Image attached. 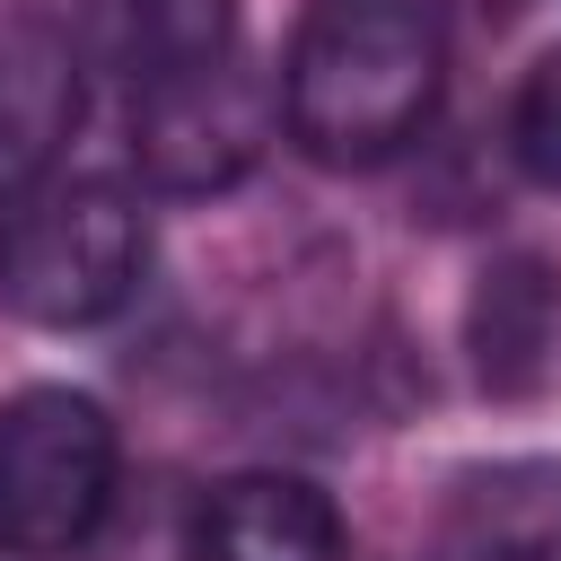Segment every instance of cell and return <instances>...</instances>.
Returning <instances> with one entry per match:
<instances>
[{"instance_id": "obj_1", "label": "cell", "mask_w": 561, "mask_h": 561, "mask_svg": "<svg viewBox=\"0 0 561 561\" xmlns=\"http://www.w3.org/2000/svg\"><path fill=\"white\" fill-rule=\"evenodd\" d=\"M438 70L447 35L430 0H316L280 70V123L316 167H386L421 140Z\"/></svg>"}, {"instance_id": "obj_2", "label": "cell", "mask_w": 561, "mask_h": 561, "mask_svg": "<svg viewBox=\"0 0 561 561\" xmlns=\"http://www.w3.org/2000/svg\"><path fill=\"white\" fill-rule=\"evenodd\" d=\"M149 263V210L123 175H44L0 202V307L53 333L105 324Z\"/></svg>"}, {"instance_id": "obj_3", "label": "cell", "mask_w": 561, "mask_h": 561, "mask_svg": "<svg viewBox=\"0 0 561 561\" xmlns=\"http://www.w3.org/2000/svg\"><path fill=\"white\" fill-rule=\"evenodd\" d=\"M114 508V421L79 386H18L0 403V543L79 552Z\"/></svg>"}, {"instance_id": "obj_4", "label": "cell", "mask_w": 561, "mask_h": 561, "mask_svg": "<svg viewBox=\"0 0 561 561\" xmlns=\"http://www.w3.org/2000/svg\"><path fill=\"white\" fill-rule=\"evenodd\" d=\"M272 140H280V88L237 44L131 96V158L158 193H228L263 167Z\"/></svg>"}, {"instance_id": "obj_5", "label": "cell", "mask_w": 561, "mask_h": 561, "mask_svg": "<svg viewBox=\"0 0 561 561\" xmlns=\"http://www.w3.org/2000/svg\"><path fill=\"white\" fill-rule=\"evenodd\" d=\"M79 123V44L44 9H0V202L44 184Z\"/></svg>"}, {"instance_id": "obj_6", "label": "cell", "mask_w": 561, "mask_h": 561, "mask_svg": "<svg viewBox=\"0 0 561 561\" xmlns=\"http://www.w3.org/2000/svg\"><path fill=\"white\" fill-rule=\"evenodd\" d=\"M438 561H561V456L473 465L438 508Z\"/></svg>"}, {"instance_id": "obj_7", "label": "cell", "mask_w": 561, "mask_h": 561, "mask_svg": "<svg viewBox=\"0 0 561 561\" xmlns=\"http://www.w3.org/2000/svg\"><path fill=\"white\" fill-rule=\"evenodd\" d=\"M202 561H351V535L316 482L237 473L202 508Z\"/></svg>"}, {"instance_id": "obj_8", "label": "cell", "mask_w": 561, "mask_h": 561, "mask_svg": "<svg viewBox=\"0 0 561 561\" xmlns=\"http://www.w3.org/2000/svg\"><path fill=\"white\" fill-rule=\"evenodd\" d=\"M228 18H237V0H88V44L140 96V88H158L175 70L219 61L228 53Z\"/></svg>"}, {"instance_id": "obj_9", "label": "cell", "mask_w": 561, "mask_h": 561, "mask_svg": "<svg viewBox=\"0 0 561 561\" xmlns=\"http://www.w3.org/2000/svg\"><path fill=\"white\" fill-rule=\"evenodd\" d=\"M482 377L491 386H526L552 351V289L535 263H508V272H482Z\"/></svg>"}, {"instance_id": "obj_10", "label": "cell", "mask_w": 561, "mask_h": 561, "mask_svg": "<svg viewBox=\"0 0 561 561\" xmlns=\"http://www.w3.org/2000/svg\"><path fill=\"white\" fill-rule=\"evenodd\" d=\"M508 149H517V167L543 184V193H561V44L517 79V105H508Z\"/></svg>"}]
</instances>
